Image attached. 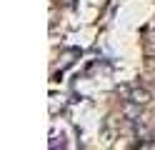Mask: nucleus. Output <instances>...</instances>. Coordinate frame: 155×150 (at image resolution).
Instances as JSON below:
<instances>
[{
  "label": "nucleus",
  "instance_id": "1",
  "mask_svg": "<svg viewBox=\"0 0 155 150\" xmlns=\"http://www.w3.org/2000/svg\"><path fill=\"white\" fill-rule=\"evenodd\" d=\"M128 98H130L133 105H148L150 103V93H148V90H143V88H133Z\"/></svg>",
  "mask_w": 155,
  "mask_h": 150
}]
</instances>
